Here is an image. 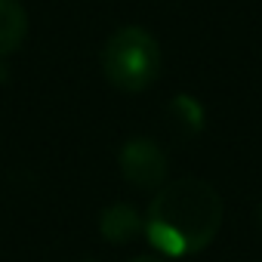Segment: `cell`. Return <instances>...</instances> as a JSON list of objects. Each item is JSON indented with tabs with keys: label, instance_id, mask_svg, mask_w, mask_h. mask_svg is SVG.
Segmentation results:
<instances>
[{
	"label": "cell",
	"instance_id": "obj_1",
	"mask_svg": "<svg viewBox=\"0 0 262 262\" xmlns=\"http://www.w3.org/2000/svg\"><path fill=\"white\" fill-rule=\"evenodd\" d=\"M222 198L204 179H176L161 185L148 204L145 234L164 256L201 253L222 228Z\"/></svg>",
	"mask_w": 262,
	"mask_h": 262
},
{
	"label": "cell",
	"instance_id": "obj_2",
	"mask_svg": "<svg viewBox=\"0 0 262 262\" xmlns=\"http://www.w3.org/2000/svg\"><path fill=\"white\" fill-rule=\"evenodd\" d=\"M161 47L151 31L139 25H123L117 28L102 50V71L111 86L123 93H142L161 77Z\"/></svg>",
	"mask_w": 262,
	"mask_h": 262
},
{
	"label": "cell",
	"instance_id": "obj_3",
	"mask_svg": "<svg viewBox=\"0 0 262 262\" xmlns=\"http://www.w3.org/2000/svg\"><path fill=\"white\" fill-rule=\"evenodd\" d=\"M120 176L142 191H158L167 179V155L161 151L158 142L145 139V136H133L126 139L120 155Z\"/></svg>",
	"mask_w": 262,
	"mask_h": 262
},
{
	"label": "cell",
	"instance_id": "obj_4",
	"mask_svg": "<svg viewBox=\"0 0 262 262\" xmlns=\"http://www.w3.org/2000/svg\"><path fill=\"white\" fill-rule=\"evenodd\" d=\"M99 231L108 244H129V241H136L139 231H145V219L139 216V210L133 204H111L102 210L99 216Z\"/></svg>",
	"mask_w": 262,
	"mask_h": 262
},
{
	"label": "cell",
	"instance_id": "obj_5",
	"mask_svg": "<svg viewBox=\"0 0 262 262\" xmlns=\"http://www.w3.org/2000/svg\"><path fill=\"white\" fill-rule=\"evenodd\" d=\"M28 34V13L22 0H0V59L22 47Z\"/></svg>",
	"mask_w": 262,
	"mask_h": 262
},
{
	"label": "cell",
	"instance_id": "obj_6",
	"mask_svg": "<svg viewBox=\"0 0 262 262\" xmlns=\"http://www.w3.org/2000/svg\"><path fill=\"white\" fill-rule=\"evenodd\" d=\"M170 111H173L179 120H185L188 129H201V105H198L191 96H176L173 105H170Z\"/></svg>",
	"mask_w": 262,
	"mask_h": 262
},
{
	"label": "cell",
	"instance_id": "obj_7",
	"mask_svg": "<svg viewBox=\"0 0 262 262\" xmlns=\"http://www.w3.org/2000/svg\"><path fill=\"white\" fill-rule=\"evenodd\" d=\"M129 262H167L164 256H136V259H129Z\"/></svg>",
	"mask_w": 262,
	"mask_h": 262
},
{
	"label": "cell",
	"instance_id": "obj_8",
	"mask_svg": "<svg viewBox=\"0 0 262 262\" xmlns=\"http://www.w3.org/2000/svg\"><path fill=\"white\" fill-rule=\"evenodd\" d=\"M259 222H262V207H259Z\"/></svg>",
	"mask_w": 262,
	"mask_h": 262
}]
</instances>
